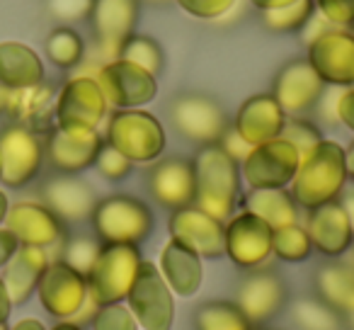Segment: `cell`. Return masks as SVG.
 <instances>
[{
    "mask_svg": "<svg viewBox=\"0 0 354 330\" xmlns=\"http://www.w3.org/2000/svg\"><path fill=\"white\" fill-rule=\"evenodd\" d=\"M197 197L194 207L212 214L218 221L233 217L241 197V163L231 158L218 143L202 146L192 161Z\"/></svg>",
    "mask_w": 354,
    "mask_h": 330,
    "instance_id": "obj_1",
    "label": "cell"
},
{
    "mask_svg": "<svg viewBox=\"0 0 354 330\" xmlns=\"http://www.w3.org/2000/svg\"><path fill=\"white\" fill-rule=\"evenodd\" d=\"M347 183V163L344 148L337 141L323 138L310 153L299 163L289 192L294 202L304 209H315L320 204L335 202Z\"/></svg>",
    "mask_w": 354,
    "mask_h": 330,
    "instance_id": "obj_2",
    "label": "cell"
},
{
    "mask_svg": "<svg viewBox=\"0 0 354 330\" xmlns=\"http://www.w3.org/2000/svg\"><path fill=\"white\" fill-rule=\"evenodd\" d=\"M104 141L131 163H156L165 151V129L156 114L136 109H114L107 119Z\"/></svg>",
    "mask_w": 354,
    "mask_h": 330,
    "instance_id": "obj_3",
    "label": "cell"
},
{
    "mask_svg": "<svg viewBox=\"0 0 354 330\" xmlns=\"http://www.w3.org/2000/svg\"><path fill=\"white\" fill-rule=\"evenodd\" d=\"M90 221L102 246H112V243L138 246L153 231V214L148 204L131 194H109L104 199H97Z\"/></svg>",
    "mask_w": 354,
    "mask_h": 330,
    "instance_id": "obj_4",
    "label": "cell"
},
{
    "mask_svg": "<svg viewBox=\"0 0 354 330\" xmlns=\"http://www.w3.org/2000/svg\"><path fill=\"white\" fill-rule=\"evenodd\" d=\"M141 265V250L129 243L102 246L93 270L88 272V296L97 306L124 301L136 279Z\"/></svg>",
    "mask_w": 354,
    "mask_h": 330,
    "instance_id": "obj_5",
    "label": "cell"
},
{
    "mask_svg": "<svg viewBox=\"0 0 354 330\" xmlns=\"http://www.w3.org/2000/svg\"><path fill=\"white\" fill-rule=\"evenodd\" d=\"M170 122L180 136L202 146H212L231 129L228 114L212 95L180 93L170 102Z\"/></svg>",
    "mask_w": 354,
    "mask_h": 330,
    "instance_id": "obj_6",
    "label": "cell"
},
{
    "mask_svg": "<svg viewBox=\"0 0 354 330\" xmlns=\"http://www.w3.org/2000/svg\"><path fill=\"white\" fill-rule=\"evenodd\" d=\"M109 104L95 75H73L56 95L54 127L75 131H97Z\"/></svg>",
    "mask_w": 354,
    "mask_h": 330,
    "instance_id": "obj_7",
    "label": "cell"
},
{
    "mask_svg": "<svg viewBox=\"0 0 354 330\" xmlns=\"http://www.w3.org/2000/svg\"><path fill=\"white\" fill-rule=\"evenodd\" d=\"M127 306L143 330H170L175 318V301L167 282L153 262L141 260L131 289L127 294Z\"/></svg>",
    "mask_w": 354,
    "mask_h": 330,
    "instance_id": "obj_8",
    "label": "cell"
},
{
    "mask_svg": "<svg viewBox=\"0 0 354 330\" xmlns=\"http://www.w3.org/2000/svg\"><path fill=\"white\" fill-rule=\"evenodd\" d=\"M44 163V143L39 134L22 124H10L0 131V183L20 190L39 175Z\"/></svg>",
    "mask_w": 354,
    "mask_h": 330,
    "instance_id": "obj_9",
    "label": "cell"
},
{
    "mask_svg": "<svg viewBox=\"0 0 354 330\" xmlns=\"http://www.w3.org/2000/svg\"><path fill=\"white\" fill-rule=\"evenodd\" d=\"M301 153L286 138H272L260 146H252L243 158L241 170L250 190H279L289 187L299 170Z\"/></svg>",
    "mask_w": 354,
    "mask_h": 330,
    "instance_id": "obj_10",
    "label": "cell"
},
{
    "mask_svg": "<svg viewBox=\"0 0 354 330\" xmlns=\"http://www.w3.org/2000/svg\"><path fill=\"white\" fill-rule=\"evenodd\" d=\"M313 71L325 85L354 88V32L330 27L308 39V56Z\"/></svg>",
    "mask_w": 354,
    "mask_h": 330,
    "instance_id": "obj_11",
    "label": "cell"
},
{
    "mask_svg": "<svg viewBox=\"0 0 354 330\" xmlns=\"http://www.w3.org/2000/svg\"><path fill=\"white\" fill-rule=\"evenodd\" d=\"M95 80L100 83L107 104L114 109L146 107L158 95V80L141 66L129 64L124 59L107 61L97 68Z\"/></svg>",
    "mask_w": 354,
    "mask_h": 330,
    "instance_id": "obj_12",
    "label": "cell"
},
{
    "mask_svg": "<svg viewBox=\"0 0 354 330\" xmlns=\"http://www.w3.org/2000/svg\"><path fill=\"white\" fill-rule=\"evenodd\" d=\"M6 228L20 241V246H35L49 250L64 248L66 241V223L46 207L44 202H15L10 204L6 217ZM59 260V257H56Z\"/></svg>",
    "mask_w": 354,
    "mask_h": 330,
    "instance_id": "obj_13",
    "label": "cell"
},
{
    "mask_svg": "<svg viewBox=\"0 0 354 330\" xmlns=\"http://www.w3.org/2000/svg\"><path fill=\"white\" fill-rule=\"evenodd\" d=\"M272 95L286 117H301L323 100L325 83L306 59H289L274 73Z\"/></svg>",
    "mask_w": 354,
    "mask_h": 330,
    "instance_id": "obj_14",
    "label": "cell"
},
{
    "mask_svg": "<svg viewBox=\"0 0 354 330\" xmlns=\"http://www.w3.org/2000/svg\"><path fill=\"white\" fill-rule=\"evenodd\" d=\"M138 15H141V0H95L88 20L93 25L100 54L107 61L119 59V51L127 39L136 35Z\"/></svg>",
    "mask_w": 354,
    "mask_h": 330,
    "instance_id": "obj_15",
    "label": "cell"
},
{
    "mask_svg": "<svg viewBox=\"0 0 354 330\" xmlns=\"http://www.w3.org/2000/svg\"><path fill=\"white\" fill-rule=\"evenodd\" d=\"M223 248L241 270H257L272 255V226L250 212L233 214L223 233Z\"/></svg>",
    "mask_w": 354,
    "mask_h": 330,
    "instance_id": "obj_16",
    "label": "cell"
},
{
    "mask_svg": "<svg viewBox=\"0 0 354 330\" xmlns=\"http://www.w3.org/2000/svg\"><path fill=\"white\" fill-rule=\"evenodd\" d=\"M37 294L49 315L71 320L88 301V279L64 260H51L37 284Z\"/></svg>",
    "mask_w": 354,
    "mask_h": 330,
    "instance_id": "obj_17",
    "label": "cell"
},
{
    "mask_svg": "<svg viewBox=\"0 0 354 330\" xmlns=\"http://www.w3.org/2000/svg\"><path fill=\"white\" fill-rule=\"evenodd\" d=\"M146 185L151 197L165 209H185L192 207L197 197V185H194V165L192 161L180 156L158 158L146 175Z\"/></svg>",
    "mask_w": 354,
    "mask_h": 330,
    "instance_id": "obj_18",
    "label": "cell"
},
{
    "mask_svg": "<svg viewBox=\"0 0 354 330\" xmlns=\"http://www.w3.org/2000/svg\"><path fill=\"white\" fill-rule=\"evenodd\" d=\"M286 304V286L277 272L250 270L241 279L236 291V306L250 325H262L274 318Z\"/></svg>",
    "mask_w": 354,
    "mask_h": 330,
    "instance_id": "obj_19",
    "label": "cell"
},
{
    "mask_svg": "<svg viewBox=\"0 0 354 330\" xmlns=\"http://www.w3.org/2000/svg\"><path fill=\"white\" fill-rule=\"evenodd\" d=\"M104 138L100 131H75V129H59L49 131L44 146V156L54 170L61 175H78L95 165Z\"/></svg>",
    "mask_w": 354,
    "mask_h": 330,
    "instance_id": "obj_20",
    "label": "cell"
},
{
    "mask_svg": "<svg viewBox=\"0 0 354 330\" xmlns=\"http://www.w3.org/2000/svg\"><path fill=\"white\" fill-rule=\"evenodd\" d=\"M167 231H170V238L192 248L199 257L226 255V248H223L226 223L214 219L212 214L202 212L194 204L172 212L170 221H167Z\"/></svg>",
    "mask_w": 354,
    "mask_h": 330,
    "instance_id": "obj_21",
    "label": "cell"
},
{
    "mask_svg": "<svg viewBox=\"0 0 354 330\" xmlns=\"http://www.w3.org/2000/svg\"><path fill=\"white\" fill-rule=\"evenodd\" d=\"M306 231L313 243V250L328 257H339L352 248L354 241V221L352 214L337 199L310 209Z\"/></svg>",
    "mask_w": 354,
    "mask_h": 330,
    "instance_id": "obj_22",
    "label": "cell"
},
{
    "mask_svg": "<svg viewBox=\"0 0 354 330\" xmlns=\"http://www.w3.org/2000/svg\"><path fill=\"white\" fill-rule=\"evenodd\" d=\"M286 114L279 107L272 93H257L250 95L245 102L238 107L233 129L236 134L248 143V146H260L272 138L281 136V129L286 124Z\"/></svg>",
    "mask_w": 354,
    "mask_h": 330,
    "instance_id": "obj_23",
    "label": "cell"
},
{
    "mask_svg": "<svg viewBox=\"0 0 354 330\" xmlns=\"http://www.w3.org/2000/svg\"><path fill=\"white\" fill-rule=\"evenodd\" d=\"M44 204L61 219L64 223H78L93 217L97 204L95 190L85 180L75 175H56L41 187Z\"/></svg>",
    "mask_w": 354,
    "mask_h": 330,
    "instance_id": "obj_24",
    "label": "cell"
},
{
    "mask_svg": "<svg viewBox=\"0 0 354 330\" xmlns=\"http://www.w3.org/2000/svg\"><path fill=\"white\" fill-rule=\"evenodd\" d=\"M49 262L51 257L44 248H35V246L17 248V253L3 267V275H0L12 306H22L30 301V296L37 291V284H39Z\"/></svg>",
    "mask_w": 354,
    "mask_h": 330,
    "instance_id": "obj_25",
    "label": "cell"
},
{
    "mask_svg": "<svg viewBox=\"0 0 354 330\" xmlns=\"http://www.w3.org/2000/svg\"><path fill=\"white\" fill-rule=\"evenodd\" d=\"M158 270H160L162 279L167 282L170 291H175L180 296H194L204 282L202 257L185 243L175 241V238H170L160 250Z\"/></svg>",
    "mask_w": 354,
    "mask_h": 330,
    "instance_id": "obj_26",
    "label": "cell"
},
{
    "mask_svg": "<svg viewBox=\"0 0 354 330\" xmlns=\"http://www.w3.org/2000/svg\"><path fill=\"white\" fill-rule=\"evenodd\" d=\"M44 83V61L22 42H0V85L25 90Z\"/></svg>",
    "mask_w": 354,
    "mask_h": 330,
    "instance_id": "obj_27",
    "label": "cell"
},
{
    "mask_svg": "<svg viewBox=\"0 0 354 330\" xmlns=\"http://www.w3.org/2000/svg\"><path fill=\"white\" fill-rule=\"evenodd\" d=\"M54 107H56V95L51 85H35V88L25 90H10V100H8V114L15 119V124L32 129V131H46L54 129Z\"/></svg>",
    "mask_w": 354,
    "mask_h": 330,
    "instance_id": "obj_28",
    "label": "cell"
},
{
    "mask_svg": "<svg viewBox=\"0 0 354 330\" xmlns=\"http://www.w3.org/2000/svg\"><path fill=\"white\" fill-rule=\"evenodd\" d=\"M245 212L260 217L272 228L299 221V204L294 202L289 190H250L243 199Z\"/></svg>",
    "mask_w": 354,
    "mask_h": 330,
    "instance_id": "obj_29",
    "label": "cell"
},
{
    "mask_svg": "<svg viewBox=\"0 0 354 330\" xmlns=\"http://www.w3.org/2000/svg\"><path fill=\"white\" fill-rule=\"evenodd\" d=\"M315 294L320 301L333 306L337 313L354 311V275L349 265L342 262H325L315 272Z\"/></svg>",
    "mask_w": 354,
    "mask_h": 330,
    "instance_id": "obj_30",
    "label": "cell"
},
{
    "mask_svg": "<svg viewBox=\"0 0 354 330\" xmlns=\"http://www.w3.org/2000/svg\"><path fill=\"white\" fill-rule=\"evenodd\" d=\"M44 51L46 59L56 66V68H78L85 59V42L73 27L68 25H59L46 35L44 42Z\"/></svg>",
    "mask_w": 354,
    "mask_h": 330,
    "instance_id": "obj_31",
    "label": "cell"
},
{
    "mask_svg": "<svg viewBox=\"0 0 354 330\" xmlns=\"http://www.w3.org/2000/svg\"><path fill=\"white\" fill-rule=\"evenodd\" d=\"M315 15V0H296L291 6L279 8V10L260 12V22L265 30L277 32V35H294L308 27V22Z\"/></svg>",
    "mask_w": 354,
    "mask_h": 330,
    "instance_id": "obj_32",
    "label": "cell"
},
{
    "mask_svg": "<svg viewBox=\"0 0 354 330\" xmlns=\"http://www.w3.org/2000/svg\"><path fill=\"white\" fill-rule=\"evenodd\" d=\"M197 330H252L236 301H209L194 315Z\"/></svg>",
    "mask_w": 354,
    "mask_h": 330,
    "instance_id": "obj_33",
    "label": "cell"
},
{
    "mask_svg": "<svg viewBox=\"0 0 354 330\" xmlns=\"http://www.w3.org/2000/svg\"><path fill=\"white\" fill-rule=\"evenodd\" d=\"M291 318L301 330H344L342 313L328 306L325 301L301 299L291 306Z\"/></svg>",
    "mask_w": 354,
    "mask_h": 330,
    "instance_id": "obj_34",
    "label": "cell"
},
{
    "mask_svg": "<svg viewBox=\"0 0 354 330\" xmlns=\"http://www.w3.org/2000/svg\"><path fill=\"white\" fill-rule=\"evenodd\" d=\"M272 253L284 262H301L313 253V243L306 226L286 223V226L272 228Z\"/></svg>",
    "mask_w": 354,
    "mask_h": 330,
    "instance_id": "obj_35",
    "label": "cell"
},
{
    "mask_svg": "<svg viewBox=\"0 0 354 330\" xmlns=\"http://www.w3.org/2000/svg\"><path fill=\"white\" fill-rule=\"evenodd\" d=\"M119 59L129 61V64L141 66L143 71H148L151 75H160L165 68V54H162V46L158 44L153 37L148 35H131L127 39V44L119 51Z\"/></svg>",
    "mask_w": 354,
    "mask_h": 330,
    "instance_id": "obj_36",
    "label": "cell"
},
{
    "mask_svg": "<svg viewBox=\"0 0 354 330\" xmlns=\"http://www.w3.org/2000/svg\"><path fill=\"white\" fill-rule=\"evenodd\" d=\"M100 250H102V243L97 241V236H73L66 238L64 248H61L59 260H64L66 265H71L75 272L88 277V272L93 270L95 260H97Z\"/></svg>",
    "mask_w": 354,
    "mask_h": 330,
    "instance_id": "obj_37",
    "label": "cell"
},
{
    "mask_svg": "<svg viewBox=\"0 0 354 330\" xmlns=\"http://www.w3.org/2000/svg\"><path fill=\"white\" fill-rule=\"evenodd\" d=\"M281 138H286V141L301 153V158H304L306 153H310L323 141V134H320V129L315 127L313 122H308V119L291 117V119H286L284 129H281Z\"/></svg>",
    "mask_w": 354,
    "mask_h": 330,
    "instance_id": "obj_38",
    "label": "cell"
},
{
    "mask_svg": "<svg viewBox=\"0 0 354 330\" xmlns=\"http://www.w3.org/2000/svg\"><path fill=\"white\" fill-rule=\"evenodd\" d=\"M90 325H93V330H138V323L133 318L131 309L124 306L122 301L97 306Z\"/></svg>",
    "mask_w": 354,
    "mask_h": 330,
    "instance_id": "obj_39",
    "label": "cell"
},
{
    "mask_svg": "<svg viewBox=\"0 0 354 330\" xmlns=\"http://www.w3.org/2000/svg\"><path fill=\"white\" fill-rule=\"evenodd\" d=\"M131 165L133 163L129 161L127 156H122L117 148L109 146L107 141L102 143L97 158H95V168H97V173L102 175L104 180H109V183H119V180L127 178V175L131 173Z\"/></svg>",
    "mask_w": 354,
    "mask_h": 330,
    "instance_id": "obj_40",
    "label": "cell"
},
{
    "mask_svg": "<svg viewBox=\"0 0 354 330\" xmlns=\"http://www.w3.org/2000/svg\"><path fill=\"white\" fill-rule=\"evenodd\" d=\"M95 0H44V8L51 20L68 25L71 22H83L93 12Z\"/></svg>",
    "mask_w": 354,
    "mask_h": 330,
    "instance_id": "obj_41",
    "label": "cell"
},
{
    "mask_svg": "<svg viewBox=\"0 0 354 330\" xmlns=\"http://www.w3.org/2000/svg\"><path fill=\"white\" fill-rule=\"evenodd\" d=\"M177 8L197 20H221L236 8L238 0H175Z\"/></svg>",
    "mask_w": 354,
    "mask_h": 330,
    "instance_id": "obj_42",
    "label": "cell"
},
{
    "mask_svg": "<svg viewBox=\"0 0 354 330\" xmlns=\"http://www.w3.org/2000/svg\"><path fill=\"white\" fill-rule=\"evenodd\" d=\"M315 10L333 27L354 25V0H315Z\"/></svg>",
    "mask_w": 354,
    "mask_h": 330,
    "instance_id": "obj_43",
    "label": "cell"
},
{
    "mask_svg": "<svg viewBox=\"0 0 354 330\" xmlns=\"http://www.w3.org/2000/svg\"><path fill=\"white\" fill-rule=\"evenodd\" d=\"M218 146H221L223 151H226L231 158H236L238 163H243V158H245L248 153H250V148H252V146H248V143L243 141L241 136H238L236 129H233V127L228 129L226 134H223V138L218 141Z\"/></svg>",
    "mask_w": 354,
    "mask_h": 330,
    "instance_id": "obj_44",
    "label": "cell"
},
{
    "mask_svg": "<svg viewBox=\"0 0 354 330\" xmlns=\"http://www.w3.org/2000/svg\"><path fill=\"white\" fill-rule=\"evenodd\" d=\"M337 119L349 131H354V88H347L337 98Z\"/></svg>",
    "mask_w": 354,
    "mask_h": 330,
    "instance_id": "obj_45",
    "label": "cell"
},
{
    "mask_svg": "<svg viewBox=\"0 0 354 330\" xmlns=\"http://www.w3.org/2000/svg\"><path fill=\"white\" fill-rule=\"evenodd\" d=\"M17 248H20V241L8 228H0V270L10 262V257L17 253Z\"/></svg>",
    "mask_w": 354,
    "mask_h": 330,
    "instance_id": "obj_46",
    "label": "cell"
},
{
    "mask_svg": "<svg viewBox=\"0 0 354 330\" xmlns=\"http://www.w3.org/2000/svg\"><path fill=\"white\" fill-rule=\"evenodd\" d=\"M296 3V0H250V6L255 8L257 12H267V10H279V8H286Z\"/></svg>",
    "mask_w": 354,
    "mask_h": 330,
    "instance_id": "obj_47",
    "label": "cell"
},
{
    "mask_svg": "<svg viewBox=\"0 0 354 330\" xmlns=\"http://www.w3.org/2000/svg\"><path fill=\"white\" fill-rule=\"evenodd\" d=\"M10 311H12V301H10V296H8L6 284H3V277H0V323H8Z\"/></svg>",
    "mask_w": 354,
    "mask_h": 330,
    "instance_id": "obj_48",
    "label": "cell"
},
{
    "mask_svg": "<svg viewBox=\"0 0 354 330\" xmlns=\"http://www.w3.org/2000/svg\"><path fill=\"white\" fill-rule=\"evenodd\" d=\"M10 330H46V328L39 318H22V320H17Z\"/></svg>",
    "mask_w": 354,
    "mask_h": 330,
    "instance_id": "obj_49",
    "label": "cell"
},
{
    "mask_svg": "<svg viewBox=\"0 0 354 330\" xmlns=\"http://www.w3.org/2000/svg\"><path fill=\"white\" fill-rule=\"evenodd\" d=\"M344 163H347V178L354 180V141L344 148Z\"/></svg>",
    "mask_w": 354,
    "mask_h": 330,
    "instance_id": "obj_50",
    "label": "cell"
},
{
    "mask_svg": "<svg viewBox=\"0 0 354 330\" xmlns=\"http://www.w3.org/2000/svg\"><path fill=\"white\" fill-rule=\"evenodd\" d=\"M8 209H10V202H8V194L0 190V226L6 223V217H8Z\"/></svg>",
    "mask_w": 354,
    "mask_h": 330,
    "instance_id": "obj_51",
    "label": "cell"
},
{
    "mask_svg": "<svg viewBox=\"0 0 354 330\" xmlns=\"http://www.w3.org/2000/svg\"><path fill=\"white\" fill-rule=\"evenodd\" d=\"M8 100H10V90L0 85V112H8Z\"/></svg>",
    "mask_w": 354,
    "mask_h": 330,
    "instance_id": "obj_52",
    "label": "cell"
},
{
    "mask_svg": "<svg viewBox=\"0 0 354 330\" xmlns=\"http://www.w3.org/2000/svg\"><path fill=\"white\" fill-rule=\"evenodd\" d=\"M51 330H83L80 325H75V323H71V320H61V323H56Z\"/></svg>",
    "mask_w": 354,
    "mask_h": 330,
    "instance_id": "obj_53",
    "label": "cell"
},
{
    "mask_svg": "<svg viewBox=\"0 0 354 330\" xmlns=\"http://www.w3.org/2000/svg\"><path fill=\"white\" fill-rule=\"evenodd\" d=\"M342 320H344V328H347V330H354V311L344 313V315H342Z\"/></svg>",
    "mask_w": 354,
    "mask_h": 330,
    "instance_id": "obj_54",
    "label": "cell"
},
{
    "mask_svg": "<svg viewBox=\"0 0 354 330\" xmlns=\"http://www.w3.org/2000/svg\"><path fill=\"white\" fill-rule=\"evenodd\" d=\"M0 330H10V328H8V323H0Z\"/></svg>",
    "mask_w": 354,
    "mask_h": 330,
    "instance_id": "obj_55",
    "label": "cell"
},
{
    "mask_svg": "<svg viewBox=\"0 0 354 330\" xmlns=\"http://www.w3.org/2000/svg\"><path fill=\"white\" fill-rule=\"evenodd\" d=\"M349 270H352V275H354V257H352V265H349Z\"/></svg>",
    "mask_w": 354,
    "mask_h": 330,
    "instance_id": "obj_56",
    "label": "cell"
},
{
    "mask_svg": "<svg viewBox=\"0 0 354 330\" xmlns=\"http://www.w3.org/2000/svg\"><path fill=\"white\" fill-rule=\"evenodd\" d=\"M352 221H354V217H352Z\"/></svg>",
    "mask_w": 354,
    "mask_h": 330,
    "instance_id": "obj_57",
    "label": "cell"
},
{
    "mask_svg": "<svg viewBox=\"0 0 354 330\" xmlns=\"http://www.w3.org/2000/svg\"><path fill=\"white\" fill-rule=\"evenodd\" d=\"M352 27H354V25H352Z\"/></svg>",
    "mask_w": 354,
    "mask_h": 330,
    "instance_id": "obj_58",
    "label": "cell"
}]
</instances>
